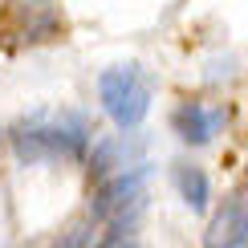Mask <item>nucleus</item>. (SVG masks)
<instances>
[{
  "mask_svg": "<svg viewBox=\"0 0 248 248\" xmlns=\"http://www.w3.org/2000/svg\"><path fill=\"white\" fill-rule=\"evenodd\" d=\"M90 147V130L78 114H65V118H37V122H25V126L13 130V155L20 163H78Z\"/></svg>",
  "mask_w": 248,
  "mask_h": 248,
  "instance_id": "1",
  "label": "nucleus"
},
{
  "mask_svg": "<svg viewBox=\"0 0 248 248\" xmlns=\"http://www.w3.org/2000/svg\"><path fill=\"white\" fill-rule=\"evenodd\" d=\"M90 240H94V220L90 224H78V228H69L65 240H57V248H86Z\"/></svg>",
  "mask_w": 248,
  "mask_h": 248,
  "instance_id": "7",
  "label": "nucleus"
},
{
  "mask_svg": "<svg viewBox=\"0 0 248 248\" xmlns=\"http://www.w3.org/2000/svg\"><path fill=\"white\" fill-rule=\"evenodd\" d=\"M203 248H248V187L224 200V208L208 220Z\"/></svg>",
  "mask_w": 248,
  "mask_h": 248,
  "instance_id": "4",
  "label": "nucleus"
},
{
  "mask_svg": "<svg viewBox=\"0 0 248 248\" xmlns=\"http://www.w3.org/2000/svg\"><path fill=\"white\" fill-rule=\"evenodd\" d=\"M122 248H139V244H134V240H126V244H122Z\"/></svg>",
  "mask_w": 248,
  "mask_h": 248,
  "instance_id": "8",
  "label": "nucleus"
},
{
  "mask_svg": "<svg viewBox=\"0 0 248 248\" xmlns=\"http://www.w3.org/2000/svg\"><path fill=\"white\" fill-rule=\"evenodd\" d=\"M142 183H147V167H122L110 179H102L94 203H90V220L94 224L126 220V208H139L142 203Z\"/></svg>",
  "mask_w": 248,
  "mask_h": 248,
  "instance_id": "3",
  "label": "nucleus"
},
{
  "mask_svg": "<svg viewBox=\"0 0 248 248\" xmlns=\"http://www.w3.org/2000/svg\"><path fill=\"white\" fill-rule=\"evenodd\" d=\"M98 98L118 130H134L151 110V81L139 65H114L98 78Z\"/></svg>",
  "mask_w": 248,
  "mask_h": 248,
  "instance_id": "2",
  "label": "nucleus"
},
{
  "mask_svg": "<svg viewBox=\"0 0 248 248\" xmlns=\"http://www.w3.org/2000/svg\"><path fill=\"white\" fill-rule=\"evenodd\" d=\"M171 126L187 147H208V142L228 126V110L224 106H203V102H183L171 114Z\"/></svg>",
  "mask_w": 248,
  "mask_h": 248,
  "instance_id": "5",
  "label": "nucleus"
},
{
  "mask_svg": "<svg viewBox=\"0 0 248 248\" xmlns=\"http://www.w3.org/2000/svg\"><path fill=\"white\" fill-rule=\"evenodd\" d=\"M175 187H179L183 203H187L191 212H203V208H208V200H212L208 175H203L200 167H187V163H179V167H175Z\"/></svg>",
  "mask_w": 248,
  "mask_h": 248,
  "instance_id": "6",
  "label": "nucleus"
}]
</instances>
